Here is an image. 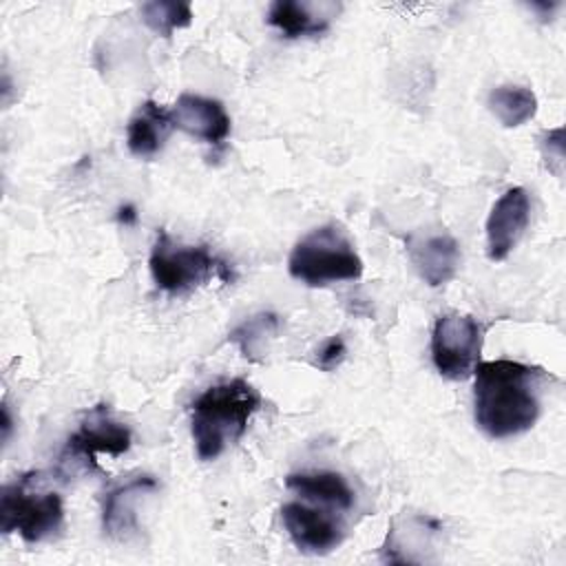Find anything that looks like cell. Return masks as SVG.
<instances>
[{"label": "cell", "instance_id": "obj_1", "mask_svg": "<svg viewBox=\"0 0 566 566\" xmlns=\"http://www.w3.org/2000/svg\"><path fill=\"white\" fill-rule=\"evenodd\" d=\"M473 413L478 427L495 440L528 431L542 411V367L509 358L482 360L473 369Z\"/></svg>", "mask_w": 566, "mask_h": 566}, {"label": "cell", "instance_id": "obj_2", "mask_svg": "<svg viewBox=\"0 0 566 566\" xmlns=\"http://www.w3.org/2000/svg\"><path fill=\"white\" fill-rule=\"evenodd\" d=\"M261 407V394L243 378L208 387L190 405V433L199 460H217L241 440L252 413Z\"/></svg>", "mask_w": 566, "mask_h": 566}, {"label": "cell", "instance_id": "obj_3", "mask_svg": "<svg viewBox=\"0 0 566 566\" xmlns=\"http://www.w3.org/2000/svg\"><path fill=\"white\" fill-rule=\"evenodd\" d=\"M287 272L310 287H325L329 283L360 279L363 259L338 223H325L294 243Z\"/></svg>", "mask_w": 566, "mask_h": 566}, {"label": "cell", "instance_id": "obj_4", "mask_svg": "<svg viewBox=\"0 0 566 566\" xmlns=\"http://www.w3.org/2000/svg\"><path fill=\"white\" fill-rule=\"evenodd\" d=\"M64 526L60 493L44 489L42 473H24L0 493V531L18 533L27 544L44 542Z\"/></svg>", "mask_w": 566, "mask_h": 566}, {"label": "cell", "instance_id": "obj_5", "mask_svg": "<svg viewBox=\"0 0 566 566\" xmlns=\"http://www.w3.org/2000/svg\"><path fill=\"white\" fill-rule=\"evenodd\" d=\"M148 268L155 285L166 294H186L214 276L221 281L232 279L230 268L217 259L208 245H184L172 241L166 230L157 232Z\"/></svg>", "mask_w": 566, "mask_h": 566}, {"label": "cell", "instance_id": "obj_6", "mask_svg": "<svg viewBox=\"0 0 566 566\" xmlns=\"http://www.w3.org/2000/svg\"><path fill=\"white\" fill-rule=\"evenodd\" d=\"M486 327L469 314L449 312L436 318L431 332V360L440 376L467 380L480 363Z\"/></svg>", "mask_w": 566, "mask_h": 566}, {"label": "cell", "instance_id": "obj_7", "mask_svg": "<svg viewBox=\"0 0 566 566\" xmlns=\"http://www.w3.org/2000/svg\"><path fill=\"white\" fill-rule=\"evenodd\" d=\"M130 429L113 418L108 405L99 402L84 413L77 431L69 436L60 455V464H82L84 469L95 471L97 453L122 455L130 449Z\"/></svg>", "mask_w": 566, "mask_h": 566}, {"label": "cell", "instance_id": "obj_8", "mask_svg": "<svg viewBox=\"0 0 566 566\" xmlns=\"http://www.w3.org/2000/svg\"><path fill=\"white\" fill-rule=\"evenodd\" d=\"M281 520L292 544L307 555H325L345 537L343 524L334 515L301 502L283 504Z\"/></svg>", "mask_w": 566, "mask_h": 566}, {"label": "cell", "instance_id": "obj_9", "mask_svg": "<svg viewBox=\"0 0 566 566\" xmlns=\"http://www.w3.org/2000/svg\"><path fill=\"white\" fill-rule=\"evenodd\" d=\"M531 219V199L522 186L509 188L491 208L486 219V254L504 261L522 239Z\"/></svg>", "mask_w": 566, "mask_h": 566}, {"label": "cell", "instance_id": "obj_10", "mask_svg": "<svg viewBox=\"0 0 566 566\" xmlns=\"http://www.w3.org/2000/svg\"><path fill=\"white\" fill-rule=\"evenodd\" d=\"M172 126L206 142L219 146L230 135V115L223 104L212 97L181 93L170 108Z\"/></svg>", "mask_w": 566, "mask_h": 566}, {"label": "cell", "instance_id": "obj_11", "mask_svg": "<svg viewBox=\"0 0 566 566\" xmlns=\"http://www.w3.org/2000/svg\"><path fill=\"white\" fill-rule=\"evenodd\" d=\"M407 252L420 279L431 287L449 283L460 268V245L444 232L429 234L424 239H409Z\"/></svg>", "mask_w": 566, "mask_h": 566}, {"label": "cell", "instance_id": "obj_12", "mask_svg": "<svg viewBox=\"0 0 566 566\" xmlns=\"http://www.w3.org/2000/svg\"><path fill=\"white\" fill-rule=\"evenodd\" d=\"M340 4L334 2H301V0H276L268 9V24L279 29L285 38L318 35L329 29Z\"/></svg>", "mask_w": 566, "mask_h": 566}, {"label": "cell", "instance_id": "obj_13", "mask_svg": "<svg viewBox=\"0 0 566 566\" xmlns=\"http://www.w3.org/2000/svg\"><path fill=\"white\" fill-rule=\"evenodd\" d=\"M159 484L153 475H139L124 484H117L111 489L104 497L102 509V528L108 537H126L128 533L137 531V515H135V502L144 495L155 491Z\"/></svg>", "mask_w": 566, "mask_h": 566}, {"label": "cell", "instance_id": "obj_14", "mask_svg": "<svg viewBox=\"0 0 566 566\" xmlns=\"http://www.w3.org/2000/svg\"><path fill=\"white\" fill-rule=\"evenodd\" d=\"M172 128L175 126L170 119V111L159 106L153 99H146L144 104H139L137 113L128 119V126H126L128 150L142 159L155 157L164 148V142L168 139Z\"/></svg>", "mask_w": 566, "mask_h": 566}, {"label": "cell", "instance_id": "obj_15", "mask_svg": "<svg viewBox=\"0 0 566 566\" xmlns=\"http://www.w3.org/2000/svg\"><path fill=\"white\" fill-rule=\"evenodd\" d=\"M285 486L301 497L347 511L354 506V491L340 473L334 471H312V473H290Z\"/></svg>", "mask_w": 566, "mask_h": 566}, {"label": "cell", "instance_id": "obj_16", "mask_svg": "<svg viewBox=\"0 0 566 566\" xmlns=\"http://www.w3.org/2000/svg\"><path fill=\"white\" fill-rule=\"evenodd\" d=\"M489 111L500 119L502 126L515 128L526 124L537 113V97L528 86L502 84L489 93Z\"/></svg>", "mask_w": 566, "mask_h": 566}, {"label": "cell", "instance_id": "obj_17", "mask_svg": "<svg viewBox=\"0 0 566 566\" xmlns=\"http://www.w3.org/2000/svg\"><path fill=\"white\" fill-rule=\"evenodd\" d=\"M281 327V318L274 312H259L243 323H239L230 334L228 340L234 343L243 358L250 363H261L265 358L270 340L276 336Z\"/></svg>", "mask_w": 566, "mask_h": 566}, {"label": "cell", "instance_id": "obj_18", "mask_svg": "<svg viewBox=\"0 0 566 566\" xmlns=\"http://www.w3.org/2000/svg\"><path fill=\"white\" fill-rule=\"evenodd\" d=\"M144 24L161 38H170L177 29H186L192 22V7L188 2L153 0L142 4Z\"/></svg>", "mask_w": 566, "mask_h": 566}, {"label": "cell", "instance_id": "obj_19", "mask_svg": "<svg viewBox=\"0 0 566 566\" xmlns=\"http://www.w3.org/2000/svg\"><path fill=\"white\" fill-rule=\"evenodd\" d=\"M345 356H347L345 340H343V336L334 334L327 340H323L321 347L314 352L312 365L321 371H334L345 360Z\"/></svg>", "mask_w": 566, "mask_h": 566}, {"label": "cell", "instance_id": "obj_20", "mask_svg": "<svg viewBox=\"0 0 566 566\" xmlns=\"http://www.w3.org/2000/svg\"><path fill=\"white\" fill-rule=\"evenodd\" d=\"M542 155L544 159H553L559 164V170H562V161H564V148H562V128H555V130H548L544 133V139H542Z\"/></svg>", "mask_w": 566, "mask_h": 566}, {"label": "cell", "instance_id": "obj_21", "mask_svg": "<svg viewBox=\"0 0 566 566\" xmlns=\"http://www.w3.org/2000/svg\"><path fill=\"white\" fill-rule=\"evenodd\" d=\"M117 221L124 223V226H133V223L137 221V210H135V206H130V203L119 206V210H117Z\"/></svg>", "mask_w": 566, "mask_h": 566}, {"label": "cell", "instance_id": "obj_22", "mask_svg": "<svg viewBox=\"0 0 566 566\" xmlns=\"http://www.w3.org/2000/svg\"><path fill=\"white\" fill-rule=\"evenodd\" d=\"M2 413H4V424H2V429H4V442H7V440H9V431H11V416H9L7 405H2Z\"/></svg>", "mask_w": 566, "mask_h": 566}]
</instances>
